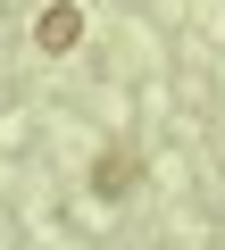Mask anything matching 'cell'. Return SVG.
I'll use <instances>...</instances> for the list:
<instances>
[{"instance_id":"cell-2","label":"cell","mask_w":225,"mask_h":250,"mask_svg":"<svg viewBox=\"0 0 225 250\" xmlns=\"http://www.w3.org/2000/svg\"><path fill=\"white\" fill-rule=\"evenodd\" d=\"M92 192H100V200H125V192H134V159H125V150H100V159H92Z\"/></svg>"},{"instance_id":"cell-1","label":"cell","mask_w":225,"mask_h":250,"mask_svg":"<svg viewBox=\"0 0 225 250\" xmlns=\"http://www.w3.org/2000/svg\"><path fill=\"white\" fill-rule=\"evenodd\" d=\"M34 42L42 50H75L83 42V9H75V0H50V9L34 17Z\"/></svg>"}]
</instances>
